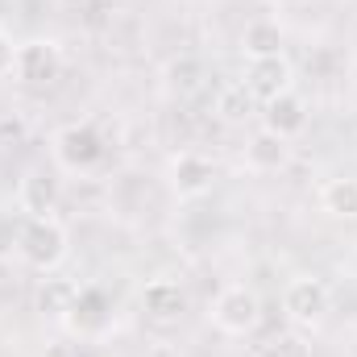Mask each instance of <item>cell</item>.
<instances>
[{
    "mask_svg": "<svg viewBox=\"0 0 357 357\" xmlns=\"http://www.w3.org/2000/svg\"><path fill=\"white\" fill-rule=\"evenodd\" d=\"M50 154H54L59 171H67V175H88V171H96V167L104 162L108 146H104V137L96 133V125L71 121V125H63V129L54 133Z\"/></svg>",
    "mask_w": 357,
    "mask_h": 357,
    "instance_id": "cell-1",
    "label": "cell"
},
{
    "mask_svg": "<svg viewBox=\"0 0 357 357\" xmlns=\"http://www.w3.org/2000/svg\"><path fill=\"white\" fill-rule=\"evenodd\" d=\"M17 254L33 270H54L67 258V229L54 216H29L17 233Z\"/></svg>",
    "mask_w": 357,
    "mask_h": 357,
    "instance_id": "cell-2",
    "label": "cell"
},
{
    "mask_svg": "<svg viewBox=\"0 0 357 357\" xmlns=\"http://www.w3.org/2000/svg\"><path fill=\"white\" fill-rule=\"evenodd\" d=\"M13 75L25 84V88H54L63 79V50L59 42L50 38H29L17 46V63H13Z\"/></svg>",
    "mask_w": 357,
    "mask_h": 357,
    "instance_id": "cell-3",
    "label": "cell"
},
{
    "mask_svg": "<svg viewBox=\"0 0 357 357\" xmlns=\"http://www.w3.org/2000/svg\"><path fill=\"white\" fill-rule=\"evenodd\" d=\"M212 324L229 337H250L262 324V303L250 287H225L212 299Z\"/></svg>",
    "mask_w": 357,
    "mask_h": 357,
    "instance_id": "cell-4",
    "label": "cell"
},
{
    "mask_svg": "<svg viewBox=\"0 0 357 357\" xmlns=\"http://www.w3.org/2000/svg\"><path fill=\"white\" fill-rule=\"evenodd\" d=\"M63 324H67V333H71L75 341H100V337L112 328V299H108L100 287L75 291V299H71Z\"/></svg>",
    "mask_w": 357,
    "mask_h": 357,
    "instance_id": "cell-5",
    "label": "cell"
},
{
    "mask_svg": "<svg viewBox=\"0 0 357 357\" xmlns=\"http://www.w3.org/2000/svg\"><path fill=\"white\" fill-rule=\"evenodd\" d=\"M282 312L299 328H320L328 316V287L320 278H295L282 291Z\"/></svg>",
    "mask_w": 357,
    "mask_h": 357,
    "instance_id": "cell-6",
    "label": "cell"
},
{
    "mask_svg": "<svg viewBox=\"0 0 357 357\" xmlns=\"http://www.w3.org/2000/svg\"><path fill=\"white\" fill-rule=\"evenodd\" d=\"M212 183H216L212 158H204L195 150H178L175 158H171V191H175L178 199H199V195L212 191Z\"/></svg>",
    "mask_w": 357,
    "mask_h": 357,
    "instance_id": "cell-7",
    "label": "cell"
},
{
    "mask_svg": "<svg viewBox=\"0 0 357 357\" xmlns=\"http://www.w3.org/2000/svg\"><path fill=\"white\" fill-rule=\"evenodd\" d=\"M254 100H274V96H282V91H291V63L282 59V54H270V59H250V67H245V79H241Z\"/></svg>",
    "mask_w": 357,
    "mask_h": 357,
    "instance_id": "cell-8",
    "label": "cell"
},
{
    "mask_svg": "<svg viewBox=\"0 0 357 357\" xmlns=\"http://www.w3.org/2000/svg\"><path fill=\"white\" fill-rule=\"evenodd\" d=\"M59 199H63L59 175L54 171H42V167L29 171V175L21 178V187H17V204L29 216H54L59 212Z\"/></svg>",
    "mask_w": 357,
    "mask_h": 357,
    "instance_id": "cell-9",
    "label": "cell"
},
{
    "mask_svg": "<svg viewBox=\"0 0 357 357\" xmlns=\"http://www.w3.org/2000/svg\"><path fill=\"white\" fill-rule=\"evenodd\" d=\"M262 129H270V133H278V137H299L303 129H307V104L295 96V91H282V96H274V100H266L262 104Z\"/></svg>",
    "mask_w": 357,
    "mask_h": 357,
    "instance_id": "cell-10",
    "label": "cell"
},
{
    "mask_svg": "<svg viewBox=\"0 0 357 357\" xmlns=\"http://www.w3.org/2000/svg\"><path fill=\"white\" fill-rule=\"evenodd\" d=\"M291 162V142L287 137H278V133H270V129H258L254 137H250V146H245V167L254 171V175H274V171H282Z\"/></svg>",
    "mask_w": 357,
    "mask_h": 357,
    "instance_id": "cell-11",
    "label": "cell"
},
{
    "mask_svg": "<svg viewBox=\"0 0 357 357\" xmlns=\"http://www.w3.org/2000/svg\"><path fill=\"white\" fill-rule=\"evenodd\" d=\"M142 312L150 316V320H162V324H175L178 316L187 312V291L171 282V278H158V282H150L146 291H142Z\"/></svg>",
    "mask_w": 357,
    "mask_h": 357,
    "instance_id": "cell-12",
    "label": "cell"
},
{
    "mask_svg": "<svg viewBox=\"0 0 357 357\" xmlns=\"http://www.w3.org/2000/svg\"><path fill=\"white\" fill-rule=\"evenodd\" d=\"M282 42H287V33H282V25H278L274 17H254V21H245V29H241V50H245V59L282 54Z\"/></svg>",
    "mask_w": 357,
    "mask_h": 357,
    "instance_id": "cell-13",
    "label": "cell"
},
{
    "mask_svg": "<svg viewBox=\"0 0 357 357\" xmlns=\"http://www.w3.org/2000/svg\"><path fill=\"white\" fill-rule=\"evenodd\" d=\"M320 208L333 220H357V178H349V175L328 178L320 187Z\"/></svg>",
    "mask_w": 357,
    "mask_h": 357,
    "instance_id": "cell-14",
    "label": "cell"
},
{
    "mask_svg": "<svg viewBox=\"0 0 357 357\" xmlns=\"http://www.w3.org/2000/svg\"><path fill=\"white\" fill-rule=\"evenodd\" d=\"M216 112L225 116V121H245L250 112H254V96H250V88L245 84H229V88H220V96H216Z\"/></svg>",
    "mask_w": 357,
    "mask_h": 357,
    "instance_id": "cell-15",
    "label": "cell"
},
{
    "mask_svg": "<svg viewBox=\"0 0 357 357\" xmlns=\"http://www.w3.org/2000/svg\"><path fill=\"white\" fill-rule=\"evenodd\" d=\"M199 75H204V71H199L195 59H178V63L167 67V84H171L175 91H195L199 88Z\"/></svg>",
    "mask_w": 357,
    "mask_h": 357,
    "instance_id": "cell-16",
    "label": "cell"
},
{
    "mask_svg": "<svg viewBox=\"0 0 357 357\" xmlns=\"http://www.w3.org/2000/svg\"><path fill=\"white\" fill-rule=\"evenodd\" d=\"M71 299H75V287H67V282H46L42 287V312H54V316H67V307H71Z\"/></svg>",
    "mask_w": 357,
    "mask_h": 357,
    "instance_id": "cell-17",
    "label": "cell"
},
{
    "mask_svg": "<svg viewBox=\"0 0 357 357\" xmlns=\"http://www.w3.org/2000/svg\"><path fill=\"white\" fill-rule=\"evenodd\" d=\"M262 357H307V345L299 337H278L262 349Z\"/></svg>",
    "mask_w": 357,
    "mask_h": 357,
    "instance_id": "cell-18",
    "label": "cell"
},
{
    "mask_svg": "<svg viewBox=\"0 0 357 357\" xmlns=\"http://www.w3.org/2000/svg\"><path fill=\"white\" fill-rule=\"evenodd\" d=\"M13 63H17V42L0 33V75H13Z\"/></svg>",
    "mask_w": 357,
    "mask_h": 357,
    "instance_id": "cell-19",
    "label": "cell"
},
{
    "mask_svg": "<svg viewBox=\"0 0 357 357\" xmlns=\"http://www.w3.org/2000/svg\"><path fill=\"white\" fill-rule=\"evenodd\" d=\"M266 4H274V8H299L303 0H266Z\"/></svg>",
    "mask_w": 357,
    "mask_h": 357,
    "instance_id": "cell-20",
    "label": "cell"
},
{
    "mask_svg": "<svg viewBox=\"0 0 357 357\" xmlns=\"http://www.w3.org/2000/svg\"><path fill=\"white\" fill-rule=\"evenodd\" d=\"M0 17H4V0H0Z\"/></svg>",
    "mask_w": 357,
    "mask_h": 357,
    "instance_id": "cell-21",
    "label": "cell"
}]
</instances>
